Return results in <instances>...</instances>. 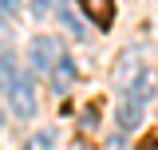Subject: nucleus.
<instances>
[{
	"mask_svg": "<svg viewBox=\"0 0 158 150\" xmlns=\"http://www.w3.org/2000/svg\"><path fill=\"white\" fill-rule=\"evenodd\" d=\"M79 8L95 20L99 28H111V20H115V4L111 0H79Z\"/></svg>",
	"mask_w": 158,
	"mask_h": 150,
	"instance_id": "4",
	"label": "nucleus"
},
{
	"mask_svg": "<svg viewBox=\"0 0 158 150\" xmlns=\"http://www.w3.org/2000/svg\"><path fill=\"white\" fill-rule=\"evenodd\" d=\"M99 115H103V111H99V103H87V107L79 111V131H87V134L99 131Z\"/></svg>",
	"mask_w": 158,
	"mask_h": 150,
	"instance_id": "6",
	"label": "nucleus"
},
{
	"mask_svg": "<svg viewBox=\"0 0 158 150\" xmlns=\"http://www.w3.org/2000/svg\"><path fill=\"white\" fill-rule=\"evenodd\" d=\"M48 79H52V91H59V95H63V91H71V83H75V63L63 56V59L56 63V71L48 75Z\"/></svg>",
	"mask_w": 158,
	"mask_h": 150,
	"instance_id": "5",
	"label": "nucleus"
},
{
	"mask_svg": "<svg viewBox=\"0 0 158 150\" xmlns=\"http://www.w3.org/2000/svg\"><path fill=\"white\" fill-rule=\"evenodd\" d=\"M146 99H150V83H146V79H138L135 87L127 91V99L118 103V111H115V123H118V131H135L138 123H142Z\"/></svg>",
	"mask_w": 158,
	"mask_h": 150,
	"instance_id": "2",
	"label": "nucleus"
},
{
	"mask_svg": "<svg viewBox=\"0 0 158 150\" xmlns=\"http://www.w3.org/2000/svg\"><path fill=\"white\" fill-rule=\"evenodd\" d=\"M63 20H67V28H71V32H75V36H87V32H83V24H79V20L71 16V12H67V8H63Z\"/></svg>",
	"mask_w": 158,
	"mask_h": 150,
	"instance_id": "7",
	"label": "nucleus"
},
{
	"mask_svg": "<svg viewBox=\"0 0 158 150\" xmlns=\"http://www.w3.org/2000/svg\"><path fill=\"white\" fill-rule=\"evenodd\" d=\"M4 95H8V107H12L20 119H32V111H36L32 83H28L24 71H16V59H12L8 48H4Z\"/></svg>",
	"mask_w": 158,
	"mask_h": 150,
	"instance_id": "1",
	"label": "nucleus"
},
{
	"mask_svg": "<svg viewBox=\"0 0 158 150\" xmlns=\"http://www.w3.org/2000/svg\"><path fill=\"white\" fill-rule=\"evenodd\" d=\"M32 8H36V12H48V8H52V0H32Z\"/></svg>",
	"mask_w": 158,
	"mask_h": 150,
	"instance_id": "10",
	"label": "nucleus"
},
{
	"mask_svg": "<svg viewBox=\"0 0 158 150\" xmlns=\"http://www.w3.org/2000/svg\"><path fill=\"white\" fill-rule=\"evenodd\" d=\"M142 150H158V131H154V134H146V142H142Z\"/></svg>",
	"mask_w": 158,
	"mask_h": 150,
	"instance_id": "8",
	"label": "nucleus"
},
{
	"mask_svg": "<svg viewBox=\"0 0 158 150\" xmlns=\"http://www.w3.org/2000/svg\"><path fill=\"white\" fill-rule=\"evenodd\" d=\"M59 59H63V56H59V44L52 36H36V40H32V67H36L40 75H52Z\"/></svg>",
	"mask_w": 158,
	"mask_h": 150,
	"instance_id": "3",
	"label": "nucleus"
},
{
	"mask_svg": "<svg viewBox=\"0 0 158 150\" xmlns=\"http://www.w3.org/2000/svg\"><path fill=\"white\" fill-rule=\"evenodd\" d=\"M16 4H20V0H0V8H4V16H12V12H16Z\"/></svg>",
	"mask_w": 158,
	"mask_h": 150,
	"instance_id": "9",
	"label": "nucleus"
}]
</instances>
